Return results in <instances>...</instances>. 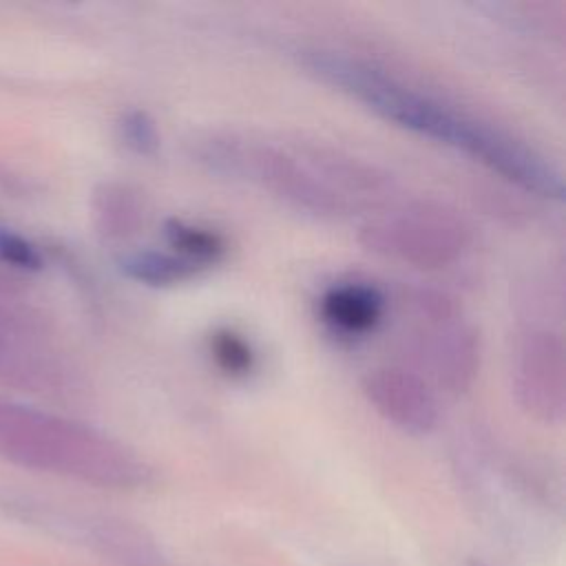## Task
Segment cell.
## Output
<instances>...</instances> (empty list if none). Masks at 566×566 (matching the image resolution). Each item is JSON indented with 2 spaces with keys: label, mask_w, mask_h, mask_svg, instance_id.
<instances>
[{
  "label": "cell",
  "mask_w": 566,
  "mask_h": 566,
  "mask_svg": "<svg viewBox=\"0 0 566 566\" xmlns=\"http://www.w3.org/2000/svg\"><path fill=\"white\" fill-rule=\"evenodd\" d=\"M301 64L378 117L471 157L509 184L544 199L564 197L562 172L506 128L460 111L356 55L310 49L301 53Z\"/></svg>",
  "instance_id": "obj_1"
},
{
  "label": "cell",
  "mask_w": 566,
  "mask_h": 566,
  "mask_svg": "<svg viewBox=\"0 0 566 566\" xmlns=\"http://www.w3.org/2000/svg\"><path fill=\"white\" fill-rule=\"evenodd\" d=\"M117 128H119L122 144L130 153H135L139 157H155L159 153L161 133L150 113H146L142 108H130V111L122 113Z\"/></svg>",
  "instance_id": "obj_12"
},
{
  "label": "cell",
  "mask_w": 566,
  "mask_h": 566,
  "mask_svg": "<svg viewBox=\"0 0 566 566\" xmlns=\"http://www.w3.org/2000/svg\"><path fill=\"white\" fill-rule=\"evenodd\" d=\"M358 239L369 252L420 270L449 268L471 245L462 219L427 203L394 210L365 223Z\"/></svg>",
  "instance_id": "obj_3"
},
{
  "label": "cell",
  "mask_w": 566,
  "mask_h": 566,
  "mask_svg": "<svg viewBox=\"0 0 566 566\" xmlns=\"http://www.w3.org/2000/svg\"><path fill=\"white\" fill-rule=\"evenodd\" d=\"M102 219L108 234L126 237L142 221V206L135 192L124 186H106L102 192Z\"/></svg>",
  "instance_id": "obj_11"
},
{
  "label": "cell",
  "mask_w": 566,
  "mask_h": 566,
  "mask_svg": "<svg viewBox=\"0 0 566 566\" xmlns=\"http://www.w3.org/2000/svg\"><path fill=\"white\" fill-rule=\"evenodd\" d=\"M208 354L212 365L232 380H243L256 369V352L252 343L232 327H219L208 336Z\"/></svg>",
  "instance_id": "obj_10"
},
{
  "label": "cell",
  "mask_w": 566,
  "mask_h": 566,
  "mask_svg": "<svg viewBox=\"0 0 566 566\" xmlns=\"http://www.w3.org/2000/svg\"><path fill=\"white\" fill-rule=\"evenodd\" d=\"M363 396L391 427L424 436L436 429L440 409L433 387L422 374L405 367H374L360 380Z\"/></svg>",
  "instance_id": "obj_6"
},
{
  "label": "cell",
  "mask_w": 566,
  "mask_h": 566,
  "mask_svg": "<svg viewBox=\"0 0 566 566\" xmlns=\"http://www.w3.org/2000/svg\"><path fill=\"white\" fill-rule=\"evenodd\" d=\"M418 318L422 325L413 336V352L427 371V382L449 391L464 394L480 374V338L478 332L460 318L458 305L433 292L416 296Z\"/></svg>",
  "instance_id": "obj_4"
},
{
  "label": "cell",
  "mask_w": 566,
  "mask_h": 566,
  "mask_svg": "<svg viewBox=\"0 0 566 566\" xmlns=\"http://www.w3.org/2000/svg\"><path fill=\"white\" fill-rule=\"evenodd\" d=\"M122 272L148 287H172L199 276L203 270L188 263L186 259L177 256L172 250H155L142 248L126 252L119 259Z\"/></svg>",
  "instance_id": "obj_8"
},
{
  "label": "cell",
  "mask_w": 566,
  "mask_h": 566,
  "mask_svg": "<svg viewBox=\"0 0 566 566\" xmlns=\"http://www.w3.org/2000/svg\"><path fill=\"white\" fill-rule=\"evenodd\" d=\"M0 250L4 252L7 259H11L13 263H20V265H35L38 263V254L31 250L29 243H24L22 239H15V237H2L0 241Z\"/></svg>",
  "instance_id": "obj_13"
},
{
  "label": "cell",
  "mask_w": 566,
  "mask_h": 566,
  "mask_svg": "<svg viewBox=\"0 0 566 566\" xmlns=\"http://www.w3.org/2000/svg\"><path fill=\"white\" fill-rule=\"evenodd\" d=\"M190 155L206 170L254 186L298 212L340 219L352 210V201L329 177L318 150L303 157L252 137L210 133L192 142Z\"/></svg>",
  "instance_id": "obj_2"
},
{
  "label": "cell",
  "mask_w": 566,
  "mask_h": 566,
  "mask_svg": "<svg viewBox=\"0 0 566 566\" xmlns=\"http://www.w3.org/2000/svg\"><path fill=\"white\" fill-rule=\"evenodd\" d=\"M517 405L535 420L555 424L566 411V349L551 329L526 332L513 354Z\"/></svg>",
  "instance_id": "obj_5"
},
{
  "label": "cell",
  "mask_w": 566,
  "mask_h": 566,
  "mask_svg": "<svg viewBox=\"0 0 566 566\" xmlns=\"http://www.w3.org/2000/svg\"><path fill=\"white\" fill-rule=\"evenodd\" d=\"M387 314L385 292L369 281H338L318 298L321 321L338 336H367Z\"/></svg>",
  "instance_id": "obj_7"
},
{
  "label": "cell",
  "mask_w": 566,
  "mask_h": 566,
  "mask_svg": "<svg viewBox=\"0 0 566 566\" xmlns=\"http://www.w3.org/2000/svg\"><path fill=\"white\" fill-rule=\"evenodd\" d=\"M161 232L168 243V250H172L188 263L197 265L199 270L219 263L228 250L226 239L217 230L184 219H166Z\"/></svg>",
  "instance_id": "obj_9"
}]
</instances>
